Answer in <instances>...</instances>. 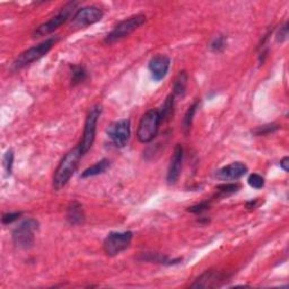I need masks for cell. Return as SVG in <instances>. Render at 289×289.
<instances>
[{
    "label": "cell",
    "instance_id": "cell-1",
    "mask_svg": "<svg viewBox=\"0 0 289 289\" xmlns=\"http://www.w3.org/2000/svg\"><path fill=\"white\" fill-rule=\"evenodd\" d=\"M82 156V152L77 146L76 148L71 149L70 152H68L65 157L61 159V162L59 163L57 170L55 171V174H53V188L57 191L65 188L68 182L70 181L71 176L76 172L79 159Z\"/></svg>",
    "mask_w": 289,
    "mask_h": 289
},
{
    "label": "cell",
    "instance_id": "cell-2",
    "mask_svg": "<svg viewBox=\"0 0 289 289\" xmlns=\"http://www.w3.org/2000/svg\"><path fill=\"white\" fill-rule=\"evenodd\" d=\"M39 231V222L36 219H25L13 231V243L19 250H30L34 246L35 233Z\"/></svg>",
    "mask_w": 289,
    "mask_h": 289
},
{
    "label": "cell",
    "instance_id": "cell-3",
    "mask_svg": "<svg viewBox=\"0 0 289 289\" xmlns=\"http://www.w3.org/2000/svg\"><path fill=\"white\" fill-rule=\"evenodd\" d=\"M58 41H59L58 36H52L49 37V39H46L45 41L41 42L40 44L34 45L30 47V49L25 50L24 52L20 53L17 59L13 62V69L14 70H19V69H22L26 66L31 65V63L40 60L42 57H44L46 53L56 45Z\"/></svg>",
    "mask_w": 289,
    "mask_h": 289
},
{
    "label": "cell",
    "instance_id": "cell-4",
    "mask_svg": "<svg viewBox=\"0 0 289 289\" xmlns=\"http://www.w3.org/2000/svg\"><path fill=\"white\" fill-rule=\"evenodd\" d=\"M162 123L158 110H149L144 113L139 122L137 138L141 143H149L156 138L159 126Z\"/></svg>",
    "mask_w": 289,
    "mask_h": 289
},
{
    "label": "cell",
    "instance_id": "cell-5",
    "mask_svg": "<svg viewBox=\"0 0 289 289\" xmlns=\"http://www.w3.org/2000/svg\"><path fill=\"white\" fill-rule=\"evenodd\" d=\"M77 6H78L77 2H70L66 4L57 15L53 16V17H51L49 20H46L45 23L41 24L39 28L34 31L33 33L34 39H36V37L49 35L52 33V32H55L57 29L60 28L62 24H65L67 20L70 19L71 15L74 14L75 9H76Z\"/></svg>",
    "mask_w": 289,
    "mask_h": 289
},
{
    "label": "cell",
    "instance_id": "cell-6",
    "mask_svg": "<svg viewBox=\"0 0 289 289\" xmlns=\"http://www.w3.org/2000/svg\"><path fill=\"white\" fill-rule=\"evenodd\" d=\"M101 114H102V105L100 104L94 105L88 112V114L86 116V121H85L82 140H80L78 144L80 152H82V155L87 154L89 152V149L93 147V143L95 141V137H96V126H98V121Z\"/></svg>",
    "mask_w": 289,
    "mask_h": 289
},
{
    "label": "cell",
    "instance_id": "cell-7",
    "mask_svg": "<svg viewBox=\"0 0 289 289\" xmlns=\"http://www.w3.org/2000/svg\"><path fill=\"white\" fill-rule=\"evenodd\" d=\"M144 23H146V16L141 14L131 16V17L122 20V22L117 24L114 30L105 37L104 43L105 44L116 43V42L121 41L122 39H125V37L129 36L132 32H135Z\"/></svg>",
    "mask_w": 289,
    "mask_h": 289
},
{
    "label": "cell",
    "instance_id": "cell-8",
    "mask_svg": "<svg viewBox=\"0 0 289 289\" xmlns=\"http://www.w3.org/2000/svg\"><path fill=\"white\" fill-rule=\"evenodd\" d=\"M133 234L130 231L113 232L105 237L103 242V250L108 256H116L126 251L131 244Z\"/></svg>",
    "mask_w": 289,
    "mask_h": 289
},
{
    "label": "cell",
    "instance_id": "cell-9",
    "mask_svg": "<svg viewBox=\"0 0 289 289\" xmlns=\"http://www.w3.org/2000/svg\"><path fill=\"white\" fill-rule=\"evenodd\" d=\"M103 17V10L95 6H87L76 10L71 18V25L74 28L83 29L89 25L100 22Z\"/></svg>",
    "mask_w": 289,
    "mask_h": 289
},
{
    "label": "cell",
    "instance_id": "cell-10",
    "mask_svg": "<svg viewBox=\"0 0 289 289\" xmlns=\"http://www.w3.org/2000/svg\"><path fill=\"white\" fill-rule=\"evenodd\" d=\"M106 133L112 143L117 148L125 147L130 138V121L129 120H119L112 122L106 129Z\"/></svg>",
    "mask_w": 289,
    "mask_h": 289
},
{
    "label": "cell",
    "instance_id": "cell-11",
    "mask_svg": "<svg viewBox=\"0 0 289 289\" xmlns=\"http://www.w3.org/2000/svg\"><path fill=\"white\" fill-rule=\"evenodd\" d=\"M183 147L181 144H176L172 156H171V160H170V165H168V170H167V183L170 185L175 184L178 182L180 175H181V171H182V165H183Z\"/></svg>",
    "mask_w": 289,
    "mask_h": 289
},
{
    "label": "cell",
    "instance_id": "cell-12",
    "mask_svg": "<svg viewBox=\"0 0 289 289\" xmlns=\"http://www.w3.org/2000/svg\"><path fill=\"white\" fill-rule=\"evenodd\" d=\"M227 279V276L215 270H207L206 272L197 278L196 281L192 283V288H213L219 287Z\"/></svg>",
    "mask_w": 289,
    "mask_h": 289
},
{
    "label": "cell",
    "instance_id": "cell-13",
    "mask_svg": "<svg viewBox=\"0 0 289 289\" xmlns=\"http://www.w3.org/2000/svg\"><path fill=\"white\" fill-rule=\"evenodd\" d=\"M171 66V59L167 56L157 55L151 59L148 63V69L152 74V77L156 82L166 77Z\"/></svg>",
    "mask_w": 289,
    "mask_h": 289
},
{
    "label": "cell",
    "instance_id": "cell-14",
    "mask_svg": "<svg viewBox=\"0 0 289 289\" xmlns=\"http://www.w3.org/2000/svg\"><path fill=\"white\" fill-rule=\"evenodd\" d=\"M248 172V167L242 162H235L218 170L216 176L222 181H236Z\"/></svg>",
    "mask_w": 289,
    "mask_h": 289
},
{
    "label": "cell",
    "instance_id": "cell-15",
    "mask_svg": "<svg viewBox=\"0 0 289 289\" xmlns=\"http://www.w3.org/2000/svg\"><path fill=\"white\" fill-rule=\"evenodd\" d=\"M66 218L68 224L71 226H82L86 221V215H85L83 206L77 201H73L67 207Z\"/></svg>",
    "mask_w": 289,
    "mask_h": 289
},
{
    "label": "cell",
    "instance_id": "cell-16",
    "mask_svg": "<svg viewBox=\"0 0 289 289\" xmlns=\"http://www.w3.org/2000/svg\"><path fill=\"white\" fill-rule=\"evenodd\" d=\"M110 165H111L110 160L103 158V159H101L100 162L95 163L94 165H92V166H89L88 168L85 170L80 176H82L83 179H88V178H93V176L101 175V174L105 173L106 171L110 168Z\"/></svg>",
    "mask_w": 289,
    "mask_h": 289
},
{
    "label": "cell",
    "instance_id": "cell-17",
    "mask_svg": "<svg viewBox=\"0 0 289 289\" xmlns=\"http://www.w3.org/2000/svg\"><path fill=\"white\" fill-rule=\"evenodd\" d=\"M188 82H189L188 73L185 70L180 71L173 83V95L179 96V98H183L186 93V88H188Z\"/></svg>",
    "mask_w": 289,
    "mask_h": 289
},
{
    "label": "cell",
    "instance_id": "cell-18",
    "mask_svg": "<svg viewBox=\"0 0 289 289\" xmlns=\"http://www.w3.org/2000/svg\"><path fill=\"white\" fill-rule=\"evenodd\" d=\"M140 260L142 261H148V262H155V263H160V264H166V266H173L176 263H180L182 259H168L167 256L162 255L159 253H143L141 255Z\"/></svg>",
    "mask_w": 289,
    "mask_h": 289
},
{
    "label": "cell",
    "instance_id": "cell-19",
    "mask_svg": "<svg viewBox=\"0 0 289 289\" xmlns=\"http://www.w3.org/2000/svg\"><path fill=\"white\" fill-rule=\"evenodd\" d=\"M174 98L175 96L173 94L167 96V99L165 100L164 104L162 105V109L158 110L162 122H166L172 119L174 114Z\"/></svg>",
    "mask_w": 289,
    "mask_h": 289
},
{
    "label": "cell",
    "instance_id": "cell-20",
    "mask_svg": "<svg viewBox=\"0 0 289 289\" xmlns=\"http://www.w3.org/2000/svg\"><path fill=\"white\" fill-rule=\"evenodd\" d=\"M199 108V100H197L194 104L186 111V113L183 117V122H182V127H183V131L185 135H188L192 127V122H194V117L197 113V110Z\"/></svg>",
    "mask_w": 289,
    "mask_h": 289
},
{
    "label": "cell",
    "instance_id": "cell-21",
    "mask_svg": "<svg viewBox=\"0 0 289 289\" xmlns=\"http://www.w3.org/2000/svg\"><path fill=\"white\" fill-rule=\"evenodd\" d=\"M87 77V71L83 66H74L71 68V86H77L82 84Z\"/></svg>",
    "mask_w": 289,
    "mask_h": 289
},
{
    "label": "cell",
    "instance_id": "cell-22",
    "mask_svg": "<svg viewBox=\"0 0 289 289\" xmlns=\"http://www.w3.org/2000/svg\"><path fill=\"white\" fill-rule=\"evenodd\" d=\"M240 189V185L238 183H224L221 185H217V197H228L232 196Z\"/></svg>",
    "mask_w": 289,
    "mask_h": 289
},
{
    "label": "cell",
    "instance_id": "cell-23",
    "mask_svg": "<svg viewBox=\"0 0 289 289\" xmlns=\"http://www.w3.org/2000/svg\"><path fill=\"white\" fill-rule=\"evenodd\" d=\"M226 44H227L226 36L218 35L212 40V42L210 43V50L212 52H216V53L223 52L225 50V47H226Z\"/></svg>",
    "mask_w": 289,
    "mask_h": 289
},
{
    "label": "cell",
    "instance_id": "cell-24",
    "mask_svg": "<svg viewBox=\"0 0 289 289\" xmlns=\"http://www.w3.org/2000/svg\"><path fill=\"white\" fill-rule=\"evenodd\" d=\"M279 129V126L275 125V123H270V125H264V126H260L258 128L252 131L255 136H267L269 133H272L277 131Z\"/></svg>",
    "mask_w": 289,
    "mask_h": 289
},
{
    "label": "cell",
    "instance_id": "cell-25",
    "mask_svg": "<svg viewBox=\"0 0 289 289\" xmlns=\"http://www.w3.org/2000/svg\"><path fill=\"white\" fill-rule=\"evenodd\" d=\"M211 201H212V200L202 201V202H200V203H198V205L191 206V207L188 208V211L191 212V213H196V215H200V213H202V212H205V211L210 209Z\"/></svg>",
    "mask_w": 289,
    "mask_h": 289
},
{
    "label": "cell",
    "instance_id": "cell-26",
    "mask_svg": "<svg viewBox=\"0 0 289 289\" xmlns=\"http://www.w3.org/2000/svg\"><path fill=\"white\" fill-rule=\"evenodd\" d=\"M248 183L250 184L251 188L256 189V190H260L264 186V179L262 178L260 174H256L253 173L249 176L248 179Z\"/></svg>",
    "mask_w": 289,
    "mask_h": 289
},
{
    "label": "cell",
    "instance_id": "cell-27",
    "mask_svg": "<svg viewBox=\"0 0 289 289\" xmlns=\"http://www.w3.org/2000/svg\"><path fill=\"white\" fill-rule=\"evenodd\" d=\"M3 164H4V167L6 170L7 174H12V171H13V164H14V152L13 149H8L7 153L5 154L4 159H3Z\"/></svg>",
    "mask_w": 289,
    "mask_h": 289
},
{
    "label": "cell",
    "instance_id": "cell-28",
    "mask_svg": "<svg viewBox=\"0 0 289 289\" xmlns=\"http://www.w3.org/2000/svg\"><path fill=\"white\" fill-rule=\"evenodd\" d=\"M20 216H22V212H8V213H4L3 217H2V222H3L4 225L13 224L14 222L18 221Z\"/></svg>",
    "mask_w": 289,
    "mask_h": 289
},
{
    "label": "cell",
    "instance_id": "cell-29",
    "mask_svg": "<svg viewBox=\"0 0 289 289\" xmlns=\"http://www.w3.org/2000/svg\"><path fill=\"white\" fill-rule=\"evenodd\" d=\"M288 37V23H285L282 26H280L279 31H278V33L276 34V39L277 42H285Z\"/></svg>",
    "mask_w": 289,
    "mask_h": 289
},
{
    "label": "cell",
    "instance_id": "cell-30",
    "mask_svg": "<svg viewBox=\"0 0 289 289\" xmlns=\"http://www.w3.org/2000/svg\"><path fill=\"white\" fill-rule=\"evenodd\" d=\"M280 166L282 167L283 171H285V172H288V170H289V158L288 157L282 158V160L280 162Z\"/></svg>",
    "mask_w": 289,
    "mask_h": 289
},
{
    "label": "cell",
    "instance_id": "cell-31",
    "mask_svg": "<svg viewBox=\"0 0 289 289\" xmlns=\"http://www.w3.org/2000/svg\"><path fill=\"white\" fill-rule=\"evenodd\" d=\"M256 202H258V200H254V201H250L246 203V207L249 208V209H254V208L256 207Z\"/></svg>",
    "mask_w": 289,
    "mask_h": 289
}]
</instances>
